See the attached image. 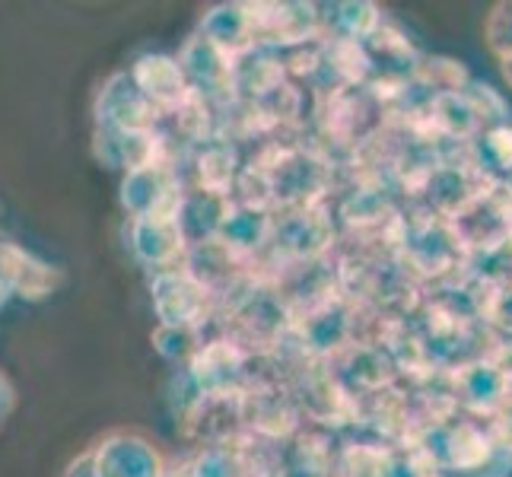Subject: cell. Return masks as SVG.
Listing matches in <instances>:
<instances>
[{"mask_svg":"<svg viewBox=\"0 0 512 477\" xmlns=\"http://www.w3.org/2000/svg\"><path fill=\"white\" fill-rule=\"evenodd\" d=\"M484 430L490 436V443L497 452L503 455H512V408L500 411V414H493L484 420Z\"/></svg>","mask_w":512,"mask_h":477,"instance_id":"obj_9","label":"cell"},{"mask_svg":"<svg viewBox=\"0 0 512 477\" xmlns=\"http://www.w3.org/2000/svg\"><path fill=\"white\" fill-rule=\"evenodd\" d=\"M471 147H474V156H478V163L490 175H497V179H512V121L484 128Z\"/></svg>","mask_w":512,"mask_h":477,"instance_id":"obj_6","label":"cell"},{"mask_svg":"<svg viewBox=\"0 0 512 477\" xmlns=\"http://www.w3.org/2000/svg\"><path fill=\"white\" fill-rule=\"evenodd\" d=\"M468 99L474 102V109H478V115L484 118V128L490 125H506L509 121V105L506 99L500 96V90H493L490 83H481V80H471L468 83Z\"/></svg>","mask_w":512,"mask_h":477,"instance_id":"obj_8","label":"cell"},{"mask_svg":"<svg viewBox=\"0 0 512 477\" xmlns=\"http://www.w3.org/2000/svg\"><path fill=\"white\" fill-rule=\"evenodd\" d=\"M420 439L433 449L439 465H443L452 477L478 474L490 458L497 455V449H493L490 436L484 430V420H474L465 414H458L452 423H446V427H439Z\"/></svg>","mask_w":512,"mask_h":477,"instance_id":"obj_2","label":"cell"},{"mask_svg":"<svg viewBox=\"0 0 512 477\" xmlns=\"http://www.w3.org/2000/svg\"><path fill=\"white\" fill-rule=\"evenodd\" d=\"M471 70L465 67V61L458 58H446V55H427L417 61L414 70V83L430 90V96L436 93H465L471 83Z\"/></svg>","mask_w":512,"mask_h":477,"instance_id":"obj_5","label":"cell"},{"mask_svg":"<svg viewBox=\"0 0 512 477\" xmlns=\"http://www.w3.org/2000/svg\"><path fill=\"white\" fill-rule=\"evenodd\" d=\"M427 118L439 144H474L484 131V118L474 109L468 93L427 96Z\"/></svg>","mask_w":512,"mask_h":477,"instance_id":"obj_4","label":"cell"},{"mask_svg":"<svg viewBox=\"0 0 512 477\" xmlns=\"http://www.w3.org/2000/svg\"><path fill=\"white\" fill-rule=\"evenodd\" d=\"M484 45L497 61L512 58V0L493 4L484 20Z\"/></svg>","mask_w":512,"mask_h":477,"instance_id":"obj_7","label":"cell"},{"mask_svg":"<svg viewBox=\"0 0 512 477\" xmlns=\"http://www.w3.org/2000/svg\"><path fill=\"white\" fill-rule=\"evenodd\" d=\"M446 379H449V392L458 404V414L474 417V420H487L493 414L512 408L506 382L484 357L452 369V373H446Z\"/></svg>","mask_w":512,"mask_h":477,"instance_id":"obj_3","label":"cell"},{"mask_svg":"<svg viewBox=\"0 0 512 477\" xmlns=\"http://www.w3.org/2000/svg\"><path fill=\"white\" fill-rule=\"evenodd\" d=\"M484 360L500 373V379H503L506 388H509V398H512V341H506V338H493L490 347H487V353H484Z\"/></svg>","mask_w":512,"mask_h":477,"instance_id":"obj_10","label":"cell"},{"mask_svg":"<svg viewBox=\"0 0 512 477\" xmlns=\"http://www.w3.org/2000/svg\"><path fill=\"white\" fill-rule=\"evenodd\" d=\"M404 220H408V229H404V242L398 249V264L411 280L439 287L465 271L468 258L446 220L433 217L427 207H417Z\"/></svg>","mask_w":512,"mask_h":477,"instance_id":"obj_1","label":"cell"},{"mask_svg":"<svg viewBox=\"0 0 512 477\" xmlns=\"http://www.w3.org/2000/svg\"><path fill=\"white\" fill-rule=\"evenodd\" d=\"M500 74H503V80H506V86L512 90V58H506V61H500Z\"/></svg>","mask_w":512,"mask_h":477,"instance_id":"obj_11","label":"cell"}]
</instances>
